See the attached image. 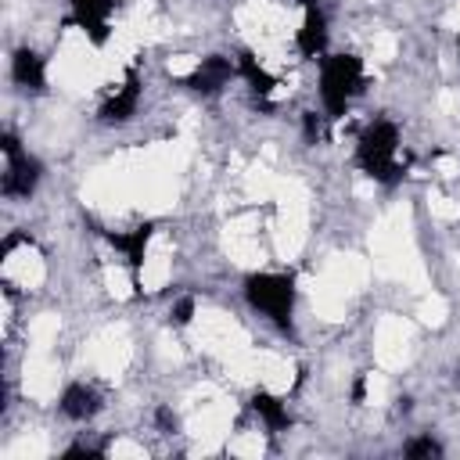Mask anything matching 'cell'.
Instances as JSON below:
<instances>
[{
	"label": "cell",
	"instance_id": "obj_1",
	"mask_svg": "<svg viewBox=\"0 0 460 460\" xmlns=\"http://www.w3.org/2000/svg\"><path fill=\"white\" fill-rule=\"evenodd\" d=\"M395 151H399V129L395 122L388 119H377L363 129L359 144H356V162L359 169L377 180V183H395L402 176V165L395 162Z\"/></svg>",
	"mask_w": 460,
	"mask_h": 460
},
{
	"label": "cell",
	"instance_id": "obj_2",
	"mask_svg": "<svg viewBox=\"0 0 460 460\" xmlns=\"http://www.w3.org/2000/svg\"><path fill=\"white\" fill-rule=\"evenodd\" d=\"M363 90V61L356 54H331L320 65V97L331 119L345 115L349 101Z\"/></svg>",
	"mask_w": 460,
	"mask_h": 460
},
{
	"label": "cell",
	"instance_id": "obj_3",
	"mask_svg": "<svg viewBox=\"0 0 460 460\" xmlns=\"http://www.w3.org/2000/svg\"><path fill=\"white\" fill-rule=\"evenodd\" d=\"M244 298L252 309L266 313L277 327L288 331L295 309V277L291 273H252L244 280Z\"/></svg>",
	"mask_w": 460,
	"mask_h": 460
},
{
	"label": "cell",
	"instance_id": "obj_4",
	"mask_svg": "<svg viewBox=\"0 0 460 460\" xmlns=\"http://www.w3.org/2000/svg\"><path fill=\"white\" fill-rule=\"evenodd\" d=\"M0 147H4V155H7L4 194H11V198H29V194L36 190V183H40V162L22 151V144H18L14 133H4V137H0Z\"/></svg>",
	"mask_w": 460,
	"mask_h": 460
},
{
	"label": "cell",
	"instance_id": "obj_5",
	"mask_svg": "<svg viewBox=\"0 0 460 460\" xmlns=\"http://www.w3.org/2000/svg\"><path fill=\"white\" fill-rule=\"evenodd\" d=\"M115 0H72V22L101 47L108 40V18Z\"/></svg>",
	"mask_w": 460,
	"mask_h": 460
},
{
	"label": "cell",
	"instance_id": "obj_6",
	"mask_svg": "<svg viewBox=\"0 0 460 460\" xmlns=\"http://www.w3.org/2000/svg\"><path fill=\"white\" fill-rule=\"evenodd\" d=\"M230 75H234V61L223 58V54H208V58H201V65L187 75V86L198 90V93H219V90L230 83Z\"/></svg>",
	"mask_w": 460,
	"mask_h": 460
},
{
	"label": "cell",
	"instance_id": "obj_7",
	"mask_svg": "<svg viewBox=\"0 0 460 460\" xmlns=\"http://www.w3.org/2000/svg\"><path fill=\"white\" fill-rule=\"evenodd\" d=\"M151 234H155V223H140V226H133L129 234H111V237H108V241L126 255L129 273H133V288H137V291H140V266H144V252H147Z\"/></svg>",
	"mask_w": 460,
	"mask_h": 460
},
{
	"label": "cell",
	"instance_id": "obj_8",
	"mask_svg": "<svg viewBox=\"0 0 460 460\" xmlns=\"http://www.w3.org/2000/svg\"><path fill=\"white\" fill-rule=\"evenodd\" d=\"M11 75H14L18 86H25V90H32V93H40V90L47 86V65H43V58H40L36 50H29V47L14 50V58H11Z\"/></svg>",
	"mask_w": 460,
	"mask_h": 460
},
{
	"label": "cell",
	"instance_id": "obj_9",
	"mask_svg": "<svg viewBox=\"0 0 460 460\" xmlns=\"http://www.w3.org/2000/svg\"><path fill=\"white\" fill-rule=\"evenodd\" d=\"M101 410V395L86 385H68L61 392V413L72 417V420H90L93 413Z\"/></svg>",
	"mask_w": 460,
	"mask_h": 460
},
{
	"label": "cell",
	"instance_id": "obj_10",
	"mask_svg": "<svg viewBox=\"0 0 460 460\" xmlns=\"http://www.w3.org/2000/svg\"><path fill=\"white\" fill-rule=\"evenodd\" d=\"M137 101H140V83H137V72H129L126 83H122V90L101 108V119L104 122H126L137 111Z\"/></svg>",
	"mask_w": 460,
	"mask_h": 460
},
{
	"label": "cell",
	"instance_id": "obj_11",
	"mask_svg": "<svg viewBox=\"0 0 460 460\" xmlns=\"http://www.w3.org/2000/svg\"><path fill=\"white\" fill-rule=\"evenodd\" d=\"M327 43V22L316 7H305V18H302V29H298V50L302 58H316Z\"/></svg>",
	"mask_w": 460,
	"mask_h": 460
},
{
	"label": "cell",
	"instance_id": "obj_12",
	"mask_svg": "<svg viewBox=\"0 0 460 460\" xmlns=\"http://www.w3.org/2000/svg\"><path fill=\"white\" fill-rule=\"evenodd\" d=\"M237 72L252 83V90H255L259 97H270V90L277 86V79H273V75L255 61V54H252V50H241V54H237Z\"/></svg>",
	"mask_w": 460,
	"mask_h": 460
},
{
	"label": "cell",
	"instance_id": "obj_13",
	"mask_svg": "<svg viewBox=\"0 0 460 460\" xmlns=\"http://www.w3.org/2000/svg\"><path fill=\"white\" fill-rule=\"evenodd\" d=\"M252 406H255V413L266 420V428H273V431H280V428H288V424H291L288 406H284L277 395H270V392H255Z\"/></svg>",
	"mask_w": 460,
	"mask_h": 460
},
{
	"label": "cell",
	"instance_id": "obj_14",
	"mask_svg": "<svg viewBox=\"0 0 460 460\" xmlns=\"http://www.w3.org/2000/svg\"><path fill=\"white\" fill-rule=\"evenodd\" d=\"M402 453H406V456H438L442 446H438L435 438H413V442H406Z\"/></svg>",
	"mask_w": 460,
	"mask_h": 460
},
{
	"label": "cell",
	"instance_id": "obj_15",
	"mask_svg": "<svg viewBox=\"0 0 460 460\" xmlns=\"http://www.w3.org/2000/svg\"><path fill=\"white\" fill-rule=\"evenodd\" d=\"M190 316H194V298L183 295V298L172 305V323H190Z\"/></svg>",
	"mask_w": 460,
	"mask_h": 460
},
{
	"label": "cell",
	"instance_id": "obj_16",
	"mask_svg": "<svg viewBox=\"0 0 460 460\" xmlns=\"http://www.w3.org/2000/svg\"><path fill=\"white\" fill-rule=\"evenodd\" d=\"M302 133H305V140H320V115L316 111L302 115Z\"/></svg>",
	"mask_w": 460,
	"mask_h": 460
},
{
	"label": "cell",
	"instance_id": "obj_17",
	"mask_svg": "<svg viewBox=\"0 0 460 460\" xmlns=\"http://www.w3.org/2000/svg\"><path fill=\"white\" fill-rule=\"evenodd\" d=\"M158 424H162L165 431H176V413H169V410L162 406V410H158Z\"/></svg>",
	"mask_w": 460,
	"mask_h": 460
},
{
	"label": "cell",
	"instance_id": "obj_18",
	"mask_svg": "<svg viewBox=\"0 0 460 460\" xmlns=\"http://www.w3.org/2000/svg\"><path fill=\"white\" fill-rule=\"evenodd\" d=\"M65 456H68V460H72V456H86V460H90V456H97V449H86V446H68V449H65Z\"/></svg>",
	"mask_w": 460,
	"mask_h": 460
},
{
	"label": "cell",
	"instance_id": "obj_19",
	"mask_svg": "<svg viewBox=\"0 0 460 460\" xmlns=\"http://www.w3.org/2000/svg\"><path fill=\"white\" fill-rule=\"evenodd\" d=\"M352 399H356V402L363 399V377H356V385H352Z\"/></svg>",
	"mask_w": 460,
	"mask_h": 460
},
{
	"label": "cell",
	"instance_id": "obj_20",
	"mask_svg": "<svg viewBox=\"0 0 460 460\" xmlns=\"http://www.w3.org/2000/svg\"><path fill=\"white\" fill-rule=\"evenodd\" d=\"M298 4H302V7H316V0H298Z\"/></svg>",
	"mask_w": 460,
	"mask_h": 460
},
{
	"label": "cell",
	"instance_id": "obj_21",
	"mask_svg": "<svg viewBox=\"0 0 460 460\" xmlns=\"http://www.w3.org/2000/svg\"><path fill=\"white\" fill-rule=\"evenodd\" d=\"M456 381H460V367H456Z\"/></svg>",
	"mask_w": 460,
	"mask_h": 460
},
{
	"label": "cell",
	"instance_id": "obj_22",
	"mask_svg": "<svg viewBox=\"0 0 460 460\" xmlns=\"http://www.w3.org/2000/svg\"><path fill=\"white\" fill-rule=\"evenodd\" d=\"M456 47H460V36H456Z\"/></svg>",
	"mask_w": 460,
	"mask_h": 460
}]
</instances>
